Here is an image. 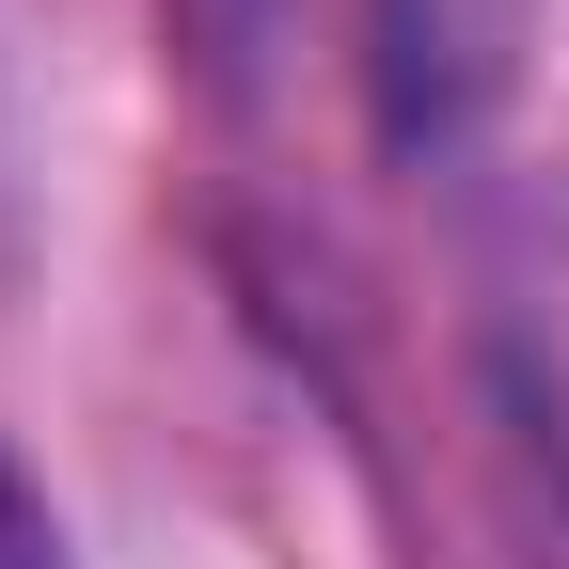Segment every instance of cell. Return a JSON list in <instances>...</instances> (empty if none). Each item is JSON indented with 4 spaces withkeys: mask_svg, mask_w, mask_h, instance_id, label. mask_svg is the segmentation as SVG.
<instances>
[{
    "mask_svg": "<svg viewBox=\"0 0 569 569\" xmlns=\"http://www.w3.org/2000/svg\"><path fill=\"white\" fill-rule=\"evenodd\" d=\"M522 17L538 0H380V111H396V142H443V127H475L507 96Z\"/></svg>",
    "mask_w": 569,
    "mask_h": 569,
    "instance_id": "cell-2",
    "label": "cell"
},
{
    "mask_svg": "<svg viewBox=\"0 0 569 569\" xmlns=\"http://www.w3.org/2000/svg\"><path fill=\"white\" fill-rule=\"evenodd\" d=\"M475 332H490V380H507L522 443L569 475V159L507 174V206L475 238Z\"/></svg>",
    "mask_w": 569,
    "mask_h": 569,
    "instance_id": "cell-1",
    "label": "cell"
},
{
    "mask_svg": "<svg viewBox=\"0 0 569 569\" xmlns=\"http://www.w3.org/2000/svg\"><path fill=\"white\" fill-rule=\"evenodd\" d=\"M0 569H63V522H48V490L0 459Z\"/></svg>",
    "mask_w": 569,
    "mask_h": 569,
    "instance_id": "cell-3",
    "label": "cell"
}]
</instances>
